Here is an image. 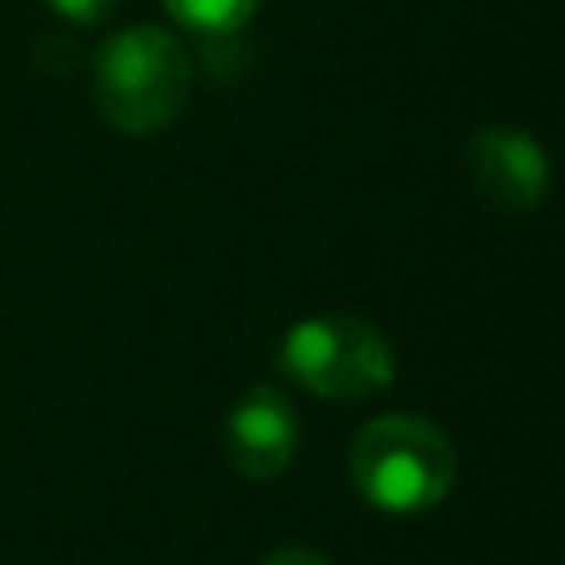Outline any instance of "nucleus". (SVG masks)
<instances>
[{
	"label": "nucleus",
	"instance_id": "f257e3e1",
	"mask_svg": "<svg viewBox=\"0 0 565 565\" xmlns=\"http://www.w3.org/2000/svg\"><path fill=\"white\" fill-rule=\"evenodd\" d=\"M459 472L450 437L424 415H375L349 446V486L362 503L388 516H415L437 508Z\"/></svg>",
	"mask_w": 565,
	"mask_h": 565
},
{
	"label": "nucleus",
	"instance_id": "f03ea898",
	"mask_svg": "<svg viewBox=\"0 0 565 565\" xmlns=\"http://www.w3.org/2000/svg\"><path fill=\"white\" fill-rule=\"evenodd\" d=\"M190 57L163 26H128L93 57V102L102 119L128 137H154L177 124L190 102Z\"/></svg>",
	"mask_w": 565,
	"mask_h": 565
},
{
	"label": "nucleus",
	"instance_id": "7ed1b4c3",
	"mask_svg": "<svg viewBox=\"0 0 565 565\" xmlns=\"http://www.w3.org/2000/svg\"><path fill=\"white\" fill-rule=\"evenodd\" d=\"M278 366L305 393L327 402H362L393 384V349L384 331L353 313H322L287 327Z\"/></svg>",
	"mask_w": 565,
	"mask_h": 565
},
{
	"label": "nucleus",
	"instance_id": "20e7f679",
	"mask_svg": "<svg viewBox=\"0 0 565 565\" xmlns=\"http://www.w3.org/2000/svg\"><path fill=\"white\" fill-rule=\"evenodd\" d=\"M463 172H468L477 199L494 212H508V216L534 212L547 199V185H552L547 150L530 132L499 128V124H486L468 137Z\"/></svg>",
	"mask_w": 565,
	"mask_h": 565
},
{
	"label": "nucleus",
	"instance_id": "39448f33",
	"mask_svg": "<svg viewBox=\"0 0 565 565\" xmlns=\"http://www.w3.org/2000/svg\"><path fill=\"white\" fill-rule=\"evenodd\" d=\"M221 437H225V459H230V468L238 477L269 481L291 463L296 441H300V424H296L291 402L278 388L252 384L230 406Z\"/></svg>",
	"mask_w": 565,
	"mask_h": 565
},
{
	"label": "nucleus",
	"instance_id": "423d86ee",
	"mask_svg": "<svg viewBox=\"0 0 565 565\" xmlns=\"http://www.w3.org/2000/svg\"><path fill=\"white\" fill-rule=\"evenodd\" d=\"M256 4L260 0H163V9L185 31H199V35H234L256 13Z\"/></svg>",
	"mask_w": 565,
	"mask_h": 565
},
{
	"label": "nucleus",
	"instance_id": "0eeeda50",
	"mask_svg": "<svg viewBox=\"0 0 565 565\" xmlns=\"http://www.w3.org/2000/svg\"><path fill=\"white\" fill-rule=\"evenodd\" d=\"M49 9L71 26H97L119 9V0H49Z\"/></svg>",
	"mask_w": 565,
	"mask_h": 565
},
{
	"label": "nucleus",
	"instance_id": "6e6552de",
	"mask_svg": "<svg viewBox=\"0 0 565 565\" xmlns=\"http://www.w3.org/2000/svg\"><path fill=\"white\" fill-rule=\"evenodd\" d=\"M256 565H331L322 552H313V547H300V543H291V547H274V552H265Z\"/></svg>",
	"mask_w": 565,
	"mask_h": 565
}]
</instances>
